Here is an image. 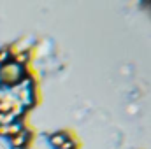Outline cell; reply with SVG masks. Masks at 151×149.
I'll list each match as a JSON object with an SVG mask.
<instances>
[{
	"label": "cell",
	"mask_w": 151,
	"mask_h": 149,
	"mask_svg": "<svg viewBox=\"0 0 151 149\" xmlns=\"http://www.w3.org/2000/svg\"><path fill=\"white\" fill-rule=\"evenodd\" d=\"M21 79V67L16 65L14 62H7L4 65H0V86L5 88H12L19 82Z\"/></svg>",
	"instance_id": "obj_1"
},
{
	"label": "cell",
	"mask_w": 151,
	"mask_h": 149,
	"mask_svg": "<svg viewBox=\"0 0 151 149\" xmlns=\"http://www.w3.org/2000/svg\"><path fill=\"white\" fill-rule=\"evenodd\" d=\"M69 135H72L69 130L51 133V135H49V144H51V148H53V149H62V146L69 140Z\"/></svg>",
	"instance_id": "obj_2"
},
{
	"label": "cell",
	"mask_w": 151,
	"mask_h": 149,
	"mask_svg": "<svg viewBox=\"0 0 151 149\" xmlns=\"http://www.w3.org/2000/svg\"><path fill=\"white\" fill-rule=\"evenodd\" d=\"M11 62V47L5 46V47H0V65Z\"/></svg>",
	"instance_id": "obj_3"
},
{
	"label": "cell",
	"mask_w": 151,
	"mask_h": 149,
	"mask_svg": "<svg viewBox=\"0 0 151 149\" xmlns=\"http://www.w3.org/2000/svg\"><path fill=\"white\" fill-rule=\"evenodd\" d=\"M79 148V142L76 140V139H69L63 146H62V149H77Z\"/></svg>",
	"instance_id": "obj_4"
},
{
	"label": "cell",
	"mask_w": 151,
	"mask_h": 149,
	"mask_svg": "<svg viewBox=\"0 0 151 149\" xmlns=\"http://www.w3.org/2000/svg\"><path fill=\"white\" fill-rule=\"evenodd\" d=\"M21 149H28V148H21Z\"/></svg>",
	"instance_id": "obj_5"
}]
</instances>
